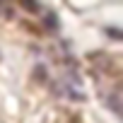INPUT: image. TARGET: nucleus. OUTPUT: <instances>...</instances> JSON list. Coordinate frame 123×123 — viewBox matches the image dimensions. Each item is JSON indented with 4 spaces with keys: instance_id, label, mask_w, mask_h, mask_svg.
Masks as SVG:
<instances>
[]
</instances>
